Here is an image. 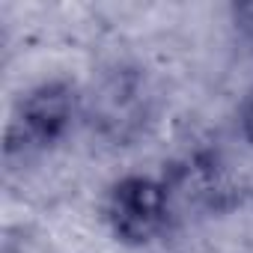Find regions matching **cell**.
<instances>
[{"instance_id": "3957f363", "label": "cell", "mask_w": 253, "mask_h": 253, "mask_svg": "<svg viewBox=\"0 0 253 253\" xmlns=\"http://www.w3.org/2000/svg\"><path fill=\"white\" fill-rule=\"evenodd\" d=\"M238 128H241V137L253 146V86L241 104V113H238Z\"/></svg>"}, {"instance_id": "6da1fadb", "label": "cell", "mask_w": 253, "mask_h": 253, "mask_svg": "<svg viewBox=\"0 0 253 253\" xmlns=\"http://www.w3.org/2000/svg\"><path fill=\"white\" fill-rule=\"evenodd\" d=\"M104 223L125 247H149L173 223V185L161 176L128 173L104 194Z\"/></svg>"}, {"instance_id": "7a4b0ae2", "label": "cell", "mask_w": 253, "mask_h": 253, "mask_svg": "<svg viewBox=\"0 0 253 253\" xmlns=\"http://www.w3.org/2000/svg\"><path fill=\"white\" fill-rule=\"evenodd\" d=\"M81 95L69 81H45L27 89L12 110L6 128V152H39L57 146L78 119Z\"/></svg>"}, {"instance_id": "277c9868", "label": "cell", "mask_w": 253, "mask_h": 253, "mask_svg": "<svg viewBox=\"0 0 253 253\" xmlns=\"http://www.w3.org/2000/svg\"><path fill=\"white\" fill-rule=\"evenodd\" d=\"M235 15H238V21H241L244 33L253 39V6H241V9H235Z\"/></svg>"}]
</instances>
